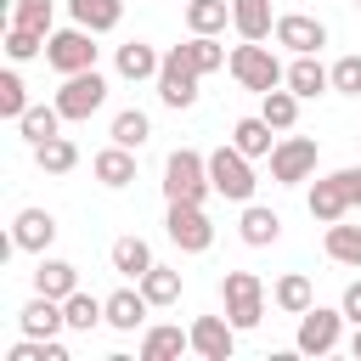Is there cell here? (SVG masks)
<instances>
[{
  "label": "cell",
  "mask_w": 361,
  "mask_h": 361,
  "mask_svg": "<svg viewBox=\"0 0 361 361\" xmlns=\"http://www.w3.org/2000/svg\"><path fill=\"white\" fill-rule=\"evenodd\" d=\"M186 350H192V327L180 333L175 322H158L141 333V361H180Z\"/></svg>",
  "instance_id": "cell-17"
},
{
  "label": "cell",
  "mask_w": 361,
  "mask_h": 361,
  "mask_svg": "<svg viewBox=\"0 0 361 361\" xmlns=\"http://www.w3.org/2000/svg\"><path fill=\"white\" fill-rule=\"evenodd\" d=\"M186 51H192L197 73H214V68H226V62H231V56H226V45H220L214 34H192V39H186Z\"/></svg>",
  "instance_id": "cell-37"
},
{
  "label": "cell",
  "mask_w": 361,
  "mask_h": 361,
  "mask_svg": "<svg viewBox=\"0 0 361 361\" xmlns=\"http://www.w3.org/2000/svg\"><path fill=\"white\" fill-rule=\"evenodd\" d=\"M355 6H361V0H355Z\"/></svg>",
  "instance_id": "cell-45"
},
{
  "label": "cell",
  "mask_w": 361,
  "mask_h": 361,
  "mask_svg": "<svg viewBox=\"0 0 361 361\" xmlns=\"http://www.w3.org/2000/svg\"><path fill=\"white\" fill-rule=\"evenodd\" d=\"M271 39L288 45L293 56H310V51L327 45V23H322V17H305V11H282L276 28H271Z\"/></svg>",
  "instance_id": "cell-11"
},
{
  "label": "cell",
  "mask_w": 361,
  "mask_h": 361,
  "mask_svg": "<svg viewBox=\"0 0 361 361\" xmlns=\"http://www.w3.org/2000/svg\"><path fill=\"white\" fill-rule=\"evenodd\" d=\"M192 350H197L203 361H231V355H237V327H231V316H197V322H192Z\"/></svg>",
  "instance_id": "cell-12"
},
{
  "label": "cell",
  "mask_w": 361,
  "mask_h": 361,
  "mask_svg": "<svg viewBox=\"0 0 361 361\" xmlns=\"http://www.w3.org/2000/svg\"><path fill=\"white\" fill-rule=\"evenodd\" d=\"M350 355H355V361H361V327H355V338H350Z\"/></svg>",
  "instance_id": "cell-43"
},
{
  "label": "cell",
  "mask_w": 361,
  "mask_h": 361,
  "mask_svg": "<svg viewBox=\"0 0 361 361\" xmlns=\"http://www.w3.org/2000/svg\"><path fill=\"white\" fill-rule=\"evenodd\" d=\"M158 68H164V56H158L147 39H124V45H118V79L141 85V79H158Z\"/></svg>",
  "instance_id": "cell-20"
},
{
  "label": "cell",
  "mask_w": 361,
  "mask_h": 361,
  "mask_svg": "<svg viewBox=\"0 0 361 361\" xmlns=\"http://www.w3.org/2000/svg\"><path fill=\"white\" fill-rule=\"evenodd\" d=\"M62 316H68V333H90L96 322H107V299H96V293H85V288H73V293L62 299Z\"/></svg>",
  "instance_id": "cell-28"
},
{
  "label": "cell",
  "mask_w": 361,
  "mask_h": 361,
  "mask_svg": "<svg viewBox=\"0 0 361 361\" xmlns=\"http://www.w3.org/2000/svg\"><path fill=\"white\" fill-rule=\"evenodd\" d=\"M147 135H152V118H147L141 107H124V113H113V141H118V147L141 152V147H147Z\"/></svg>",
  "instance_id": "cell-31"
},
{
  "label": "cell",
  "mask_w": 361,
  "mask_h": 361,
  "mask_svg": "<svg viewBox=\"0 0 361 361\" xmlns=\"http://www.w3.org/2000/svg\"><path fill=\"white\" fill-rule=\"evenodd\" d=\"M141 293H147L152 305H175V299H180V271H169V265H152V271L141 276Z\"/></svg>",
  "instance_id": "cell-35"
},
{
  "label": "cell",
  "mask_w": 361,
  "mask_h": 361,
  "mask_svg": "<svg viewBox=\"0 0 361 361\" xmlns=\"http://www.w3.org/2000/svg\"><path fill=\"white\" fill-rule=\"evenodd\" d=\"M45 39H51V34L11 23V28H6V56H11V62H28V56H39V51H45Z\"/></svg>",
  "instance_id": "cell-36"
},
{
  "label": "cell",
  "mask_w": 361,
  "mask_h": 361,
  "mask_svg": "<svg viewBox=\"0 0 361 361\" xmlns=\"http://www.w3.org/2000/svg\"><path fill=\"white\" fill-rule=\"evenodd\" d=\"M344 175V186H350V203L361 209V164H350V169H338Z\"/></svg>",
  "instance_id": "cell-42"
},
{
  "label": "cell",
  "mask_w": 361,
  "mask_h": 361,
  "mask_svg": "<svg viewBox=\"0 0 361 361\" xmlns=\"http://www.w3.org/2000/svg\"><path fill=\"white\" fill-rule=\"evenodd\" d=\"M226 68H231V79H237L243 90H254V96H265V90H276V85L288 79V68L276 62V51H271L265 39H243Z\"/></svg>",
  "instance_id": "cell-1"
},
{
  "label": "cell",
  "mask_w": 361,
  "mask_h": 361,
  "mask_svg": "<svg viewBox=\"0 0 361 361\" xmlns=\"http://www.w3.org/2000/svg\"><path fill=\"white\" fill-rule=\"evenodd\" d=\"M214 186H209V158L192 152V147H175L164 158V197L169 203H203Z\"/></svg>",
  "instance_id": "cell-2"
},
{
  "label": "cell",
  "mask_w": 361,
  "mask_h": 361,
  "mask_svg": "<svg viewBox=\"0 0 361 361\" xmlns=\"http://www.w3.org/2000/svg\"><path fill=\"white\" fill-rule=\"evenodd\" d=\"M23 113H28V90H23V79H17V73H0V118L17 124Z\"/></svg>",
  "instance_id": "cell-39"
},
{
  "label": "cell",
  "mask_w": 361,
  "mask_h": 361,
  "mask_svg": "<svg viewBox=\"0 0 361 361\" xmlns=\"http://www.w3.org/2000/svg\"><path fill=\"white\" fill-rule=\"evenodd\" d=\"M147 310H152V299L141 293V282L107 293V327H113V333H135V327L147 322Z\"/></svg>",
  "instance_id": "cell-16"
},
{
  "label": "cell",
  "mask_w": 361,
  "mask_h": 361,
  "mask_svg": "<svg viewBox=\"0 0 361 361\" xmlns=\"http://www.w3.org/2000/svg\"><path fill=\"white\" fill-rule=\"evenodd\" d=\"M327 259H338V265H355V271H361V226L333 220V226H327Z\"/></svg>",
  "instance_id": "cell-33"
},
{
  "label": "cell",
  "mask_w": 361,
  "mask_h": 361,
  "mask_svg": "<svg viewBox=\"0 0 361 361\" xmlns=\"http://www.w3.org/2000/svg\"><path fill=\"white\" fill-rule=\"evenodd\" d=\"M271 299H276V310H288V316H305V310L316 305V288H310V276H305V271H288V276H276Z\"/></svg>",
  "instance_id": "cell-27"
},
{
  "label": "cell",
  "mask_w": 361,
  "mask_h": 361,
  "mask_svg": "<svg viewBox=\"0 0 361 361\" xmlns=\"http://www.w3.org/2000/svg\"><path fill=\"white\" fill-rule=\"evenodd\" d=\"M231 23V0H186V28L192 34H220Z\"/></svg>",
  "instance_id": "cell-30"
},
{
  "label": "cell",
  "mask_w": 361,
  "mask_h": 361,
  "mask_svg": "<svg viewBox=\"0 0 361 361\" xmlns=\"http://www.w3.org/2000/svg\"><path fill=\"white\" fill-rule=\"evenodd\" d=\"M259 113H265L276 130H293V124H299V96H293L288 85H276V90L259 96Z\"/></svg>",
  "instance_id": "cell-34"
},
{
  "label": "cell",
  "mask_w": 361,
  "mask_h": 361,
  "mask_svg": "<svg viewBox=\"0 0 361 361\" xmlns=\"http://www.w3.org/2000/svg\"><path fill=\"white\" fill-rule=\"evenodd\" d=\"M164 231H169V243H175L180 254H203V248L214 243V226H209L203 203H169V214H164Z\"/></svg>",
  "instance_id": "cell-9"
},
{
  "label": "cell",
  "mask_w": 361,
  "mask_h": 361,
  "mask_svg": "<svg viewBox=\"0 0 361 361\" xmlns=\"http://www.w3.org/2000/svg\"><path fill=\"white\" fill-rule=\"evenodd\" d=\"M90 169H96V180H102V186H113V192H118V186H130V180H135V152L113 141V147H102V152L90 158Z\"/></svg>",
  "instance_id": "cell-21"
},
{
  "label": "cell",
  "mask_w": 361,
  "mask_h": 361,
  "mask_svg": "<svg viewBox=\"0 0 361 361\" xmlns=\"http://www.w3.org/2000/svg\"><path fill=\"white\" fill-rule=\"evenodd\" d=\"M107 102V79L96 73V68H85V73H68L62 79V90H56V107H62V118H90L96 107Z\"/></svg>",
  "instance_id": "cell-10"
},
{
  "label": "cell",
  "mask_w": 361,
  "mask_h": 361,
  "mask_svg": "<svg viewBox=\"0 0 361 361\" xmlns=\"http://www.w3.org/2000/svg\"><path fill=\"white\" fill-rule=\"evenodd\" d=\"M51 17H56V0H11V23H23V28L51 34Z\"/></svg>",
  "instance_id": "cell-38"
},
{
  "label": "cell",
  "mask_w": 361,
  "mask_h": 361,
  "mask_svg": "<svg viewBox=\"0 0 361 361\" xmlns=\"http://www.w3.org/2000/svg\"><path fill=\"white\" fill-rule=\"evenodd\" d=\"M68 11H73L79 28H90V34H113L118 17H124V0H68Z\"/></svg>",
  "instance_id": "cell-25"
},
{
  "label": "cell",
  "mask_w": 361,
  "mask_h": 361,
  "mask_svg": "<svg viewBox=\"0 0 361 361\" xmlns=\"http://www.w3.org/2000/svg\"><path fill=\"white\" fill-rule=\"evenodd\" d=\"M282 85H288L299 102H310V96L333 90V68H322L316 51H310V56H293V62H288V79H282Z\"/></svg>",
  "instance_id": "cell-18"
},
{
  "label": "cell",
  "mask_w": 361,
  "mask_h": 361,
  "mask_svg": "<svg viewBox=\"0 0 361 361\" xmlns=\"http://www.w3.org/2000/svg\"><path fill=\"white\" fill-rule=\"evenodd\" d=\"M107 259H113V271L118 276H130V282H141L158 259H152V248H147V237H118L113 248H107Z\"/></svg>",
  "instance_id": "cell-23"
},
{
  "label": "cell",
  "mask_w": 361,
  "mask_h": 361,
  "mask_svg": "<svg viewBox=\"0 0 361 361\" xmlns=\"http://www.w3.org/2000/svg\"><path fill=\"white\" fill-rule=\"evenodd\" d=\"M344 310H327V305H310L305 316H299V333H293V350L299 355H333L338 350V338H344Z\"/></svg>",
  "instance_id": "cell-6"
},
{
  "label": "cell",
  "mask_w": 361,
  "mask_h": 361,
  "mask_svg": "<svg viewBox=\"0 0 361 361\" xmlns=\"http://www.w3.org/2000/svg\"><path fill=\"white\" fill-rule=\"evenodd\" d=\"M231 28L243 39H271V28H276L271 0H231Z\"/></svg>",
  "instance_id": "cell-26"
},
{
  "label": "cell",
  "mask_w": 361,
  "mask_h": 361,
  "mask_svg": "<svg viewBox=\"0 0 361 361\" xmlns=\"http://www.w3.org/2000/svg\"><path fill=\"white\" fill-rule=\"evenodd\" d=\"M220 299H226V316H231L237 333H248V327L265 322V282H259L254 271H226Z\"/></svg>",
  "instance_id": "cell-3"
},
{
  "label": "cell",
  "mask_w": 361,
  "mask_h": 361,
  "mask_svg": "<svg viewBox=\"0 0 361 361\" xmlns=\"http://www.w3.org/2000/svg\"><path fill=\"white\" fill-rule=\"evenodd\" d=\"M243 243L248 248H271L276 237H282V214L276 209H265V203H243Z\"/></svg>",
  "instance_id": "cell-22"
},
{
  "label": "cell",
  "mask_w": 361,
  "mask_h": 361,
  "mask_svg": "<svg viewBox=\"0 0 361 361\" xmlns=\"http://www.w3.org/2000/svg\"><path fill=\"white\" fill-rule=\"evenodd\" d=\"M338 310H344V316H350V322L361 327V282H350V288H344V299H338Z\"/></svg>",
  "instance_id": "cell-41"
},
{
  "label": "cell",
  "mask_w": 361,
  "mask_h": 361,
  "mask_svg": "<svg viewBox=\"0 0 361 361\" xmlns=\"http://www.w3.org/2000/svg\"><path fill=\"white\" fill-rule=\"evenodd\" d=\"M209 186L220 192V197H231V203H254V164H248V152H237V147H214L209 152Z\"/></svg>",
  "instance_id": "cell-5"
},
{
  "label": "cell",
  "mask_w": 361,
  "mask_h": 361,
  "mask_svg": "<svg viewBox=\"0 0 361 361\" xmlns=\"http://www.w3.org/2000/svg\"><path fill=\"white\" fill-rule=\"evenodd\" d=\"M305 209H310V220H322V226H333V220H344L355 203H350V186H344V175L333 169V175H322L316 186H310V197H305Z\"/></svg>",
  "instance_id": "cell-13"
},
{
  "label": "cell",
  "mask_w": 361,
  "mask_h": 361,
  "mask_svg": "<svg viewBox=\"0 0 361 361\" xmlns=\"http://www.w3.org/2000/svg\"><path fill=\"white\" fill-rule=\"evenodd\" d=\"M45 62L68 79V73H85V68H96V34L90 28H56L51 39H45Z\"/></svg>",
  "instance_id": "cell-7"
},
{
  "label": "cell",
  "mask_w": 361,
  "mask_h": 361,
  "mask_svg": "<svg viewBox=\"0 0 361 361\" xmlns=\"http://www.w3.org/2000/svg\"><path fill=\"white\" fill-rule=\"evenodd\" d=\"M17 130H23V141H28V147H39V141L62 135V107H56V102H51V107H28V113L17 118Z\"/></svg>",
  "instance_id": "cell-29"
},
{
  "label": "cell",
  "mask_w": 361,
  "mask_h": 361,
  "mask_svg": "<svg viewBox=\"0 0 361 361\" xmlns=\"http://www.w3.org/2000/svg\"><path fill=\"white\" fill-rule=\"evenodd\" d=\"M316 175V141L310 135H282L271 147V180L276 186H299Z\"/></svg>",
  "instance_id": "cell-8"
},
{
  "label": "cell",
  "mask_w": 361,
  "mask_h": 361,
  "mask_svg": "<svg viewBox=\"0 0 361 361\" xmlns=\"http://www.w3.org/2000/svg\"><path fill=\"white\" fill-rule=\"evenodd\" d=\"M231 147H237V152H248V158H271V147H276V124H271L265 113L237 118V124H231Z\"/></svg>",
  "instance_id": "cell-19"
},
{
  "label": "cell",
  "mask_w": 361,
  "mask_h": 361,
  "mask_svg": "<svg viewBox=\"0 0 361 361\" xmlns=\"http://www.w3.org/2000/svg\"><path fill=\"white\" fill-rule=\"evenodd\" d=\"M17 327H23L28 338H56V333L68 327V316H62V299H51V293H34V299L17 310Z\"/></svg>",
  "instance_id": "cell-15"
},
{
  "label": "cell",
  "mask_w": 361,
  "mask_h": 361,
  "mask_svg": "<svg viewBox=\"0 0 361 361\" xmlns=\"http://www.w3.org/2000/svg\"><path fill=\"white\" fill-rule=\"evenodd\" d=\"M333 90L361 96V56H338V62H333Z\"/></svg>",
  "instance_id": "cell-40"
},
{
  "label": "cell",
  "mask_w": 361,
  "mask_h": 361,
  "mask_svg": "<svg viewBox=\"0 0 361 361\" xmlns=\"http://www.w3.org/2000/svg\"><path fill=\"white\" fill-rule=\"evenodd\" d=\"M73 288H79V265H68V259H45V254H39V265H34V293L68 299Z\"/></svg>",
  "instance_id": "cell-24"
},
{
  "label": "cell",
  "mask_w": 361,
  "mask_h": 361,
  "mask_svg": "<svg viewBox=\"0 0 361 361\" xmlns=\"http://www.w3.org/2000/svg\"><path fill=\"white\" fill-rule=\"evenodd\" d=\"M11 243H17L23 254H45V248L56 243V214H51V209H23V214L11 220Z\"/></svg>",
  "instance_id": "cell-14"
},
{
  "label": "cell",
  "mask_w": 361,
  "mask_h": 361,
  "mask_svg": "<svg viewBox=\"0 0 361 361\" xmlns=\"http://www.w3.org/2000/svg\"><path fill=\"white\" fill-rule=\"evenodd\" d=\"M34 164H39L45 175H68V169L79 164V147H73L68 135H51V141H39V147H34Z\"/></svg>",
  "instance_id": "cell-32"
},
{
  "label": "cell",
  "mask_w": 361,
  "mask_h": 361,
  "mask_svg": "<svg viewBox=\"0 0 361 361\" xmlns=\"http://www.w3.org/2000/svg\"><path fill=\"white\" fill-rule=\"evenodd\" d=\"M355 141H361V135H355Z\"/></svg>",
  "instance_id": "cell-44"
},
{
  "label": "cell",
  "mask_w": 361,
  "mask_h": 361,
  "mask_svg": "<svg viewBox=\"0 0 361 361\" xmlns=\"http://www.w3.org/2000/svg\"><path fill=\"white\" fill-rule=\"evenodd\" d=\"M197 79H203V73H197L192 51H186V45H169V51H164V68H158V102L175 107V113L192 107V102H197Z\"/></svg>",
  "instance_id": "cell-4"
}]
</instances>
